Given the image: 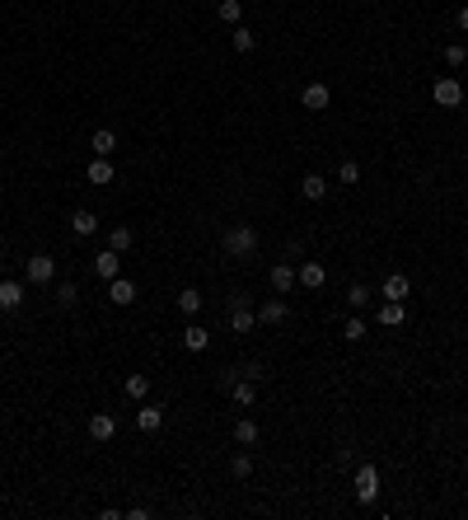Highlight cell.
Wrapping results in <instances>:
<instances>
[{"label": "cell", "instance_id": "cell-1", "mask_svg": "<svg viewBox=\"0 0 468 520\" xmlns=\"http://www.w3.org/2000/svg\"><path fill=\"white\" fill-rule=\"evenodd\" d=\"M225 249H230L234 258H249V253L258 249V230H253V225H230V230H225Z\"/></svg>", "mask_w": 468, "mask_h": 520}, {"label": "cell", "instance_id": "cell-2", "mask_svg": "<svg viewBox=\"0 0 468 520\" xmlns=\"http://www.w3.org/2000/svg\"><path fill=\"white\" fill-rule=\"evenodd\" d=\"M431 99H436L440 108H459V103H464V85H459L454 75H440L436 89H431Z\"/></svg>", "mask_w": 468, "mask_h": 520}, {"label": "cell", "instance_id": "cell-3", "mask_svg": "<svg viewBox=\"0 0 468 520\" xmlns=\"http://www.w3.org/2000/svg\"><path fill=\"white\" fill-rule=\"evenodd\" d=\"M57 277V263L47 258V253H33L29 263H24V282H33V286H47Z\"/></svg>", "mask_w": 468, "mask_h": 520}, {"label": "cell", "instance_id": "cell-4", "mask_svg": "<svg viewBox=\"0 0 468 520\" xmlns=\"http://www.w3.org/2000/svg\"><path fill=\"white\" fill-rule=\"evenodd\" d=\"M374 497H379V469H374V464H360L356 469V502L370 506Z\"/></svg>", "mask_w": 468, "mask_h": 520}, {"label": "cell", "instance_id": "cell-5", "mask_svg": "<svg viewBox=\"0 0 468 520\" xmlns=\"http://www.w3.org/2000/svg\"><path fill=\"white\" fill-rule=\"evenodd\" d=\"M300 103H305V108H309V113H323L328 103H332V89L314 80V85H305V89H300Z\"/></svg>", "mask_w": 468, "mask_h": 520}, {"label": "cell", "instance_id": "cell-6", "mask_svg": "<svg viewBox=\"0 0 468 520\" xmlns=\"http://www.w3.org/2000/svg\"><path fill=\"white\" fill-rule=\"evenodd\" d=\"M253 319H258V315L249 310V296H234V305H230V328H234V333H249Z\"/></svg>", "mask_w": 468, "mask_h": 520}, {"label": "cell", "instance_id": "cell-7", "mask_svg": "<svg viewBox=\"0 0 468 520\" xmlns=\"http://www.w3.org/2000/svg\"><path fill=\"white\" fill-rule=\"evenodd\" d=\"M94 272H98L103 282H112V277H122V253H117V249H103L98 258H94Z\"/></svg>", "mask_w": 468, "mask_h": 520}, {"label": "cell", "instance_id": "cell-8", "mask_svg": "<svg viewBox=\"0 0 468 520\" xmlns=\"http://www.w3.org/2000/svg\"><path fill=\"white\" fill-rule=\"evenodd\" d=\"M19 305H24V282H10V277H0V310H5V315H15Z\"/></svg>", "mask_w": 468, "mask_h": 520}, {"label": "cell", "instance_id": "cell-9", "mask_svg": "<svg viewBox=\"0 0 468 520\" xmlns=\"http://www.w3.org/2000/svg\"><path fill=\"white\" fill-rule=\"evenodd\" d=\"M295 282L305 286V291H319V286L328 282V268H323V263H305V268L295 272Z\"/></svg>", "mask_w": 468, "mask_h": 520}, {"label": "cell", "instance_id": "cell-10", "mask_svg": "<svg viewBox=\"0 0 468 520\" xmlns=\"http://www.w3.org/2000/svg\"><path fill=\"white\" fill-rule=\"evenodd\" d=\"M112 431H117V417H112V412H94V417H89V436H94V441H112Z\"/></svg>", "mask_w": 468, "mask_h": 520}, {"label": "cell", "instance_id": "cell-11", "mask_svg": "<svg viewBox=\"0 0 468 520\" xmlns=\"http://www.w3.org/2000/svg\"><path fill=\"white\" fill-rule=\"evenodd\" d=\"M272 291H277V296H291V291H295V268L272 263Z\"/></svg>", "mask_w": 468, "mask_h": 520}, {"label": "cell", "instance_id": "cell-12", "mask_svg": "<svg viewBox=\"0 0 468 520\" xmlns=\"http://www.w3.org/2000/svg\"><path fill=\"white\" fill-rule=\"evenodd\" d=\"M85 178H89V183H98V188H103V183H112V164H108V155H94L89 164H85Z\"/></svg>", "mask_w": 468, "mask_h": 520}, {"label": "cell", "instance_id": "cell-13", "mask_svg": "<svg viewBox=\"0 0 468 520\" xmlns=\"http://www.w3.org/2000/svg\"><path fill=\"white\" fill-rule=\"evenodd\" d=\"M108 300H112V305H131V300H136V282L112 277V282H108Z\"/></svg>", "mask_w": 468, "mask_h": 520}, {"label": "cell", "instance_id": "cell-14", "mask_svg": "<svg viewBox=\"0 0 468 520\" xmlns=\"http://www.w3.org/2000/svg\"><path fill=\"white\" fill-rule=\"evenodd\" d=\"M403 300H384V305H379V328H398V324H403Z\"/></svg>", "mask_w": 468, "mask_h": 520}, {"label": "cell", "instance_id": "cell-15", "mask_svg": "<svg viewBox=\"0 0 468 520\" xmlns=\"http://www.w3.org/2000/svg\"><path fill=\"white\" fill-rule=\"evenodd\" d=\"M136 426L140 431H159V426H164V408H159V403H145V408L136 412Z\"/></svg>", "mask_w": 468, "mask_h": 520}, {"label": "cell", "instance_id": "cell-16", "mask_svg": "<svg viewBox=\"0 0 468 520\" xmlns=\"http://www.w3.org/2000/svg\"><path fill=\"white\" fill-rule=\"evenodd\" d=\"M230 394H234V403H239V408H249L253 398H258V380H249V375H244V380H234V384H230Z\"/></svg>", "mask_w": 468, "mask_h": 520}, {"label": "cell", "instance_id": "cell-17", "mask_svg": "<svg viewBox=\"0 0 468 520\" xmlns=\"http://www.w3.org/2000/svg\"><path fill=\"white\" fill-rule=\"evenodd\" d=\"M286 315H291V305H286V300H267L263 310H258V319H263V324H286Z\"/></svg>", "mask_w": 468, "mask_h": 520}, {"label": "cell", "instance_id": "cell-18", "mask_svg": "<svg viewBox=\"0 0 468 520\" xmlns=\"http://www.w3.org/2000/svg\"><path fill=\"white\" fill-rule=\"evenodd\" d=\"M183 347H187V352H206V347H211V333L197 328V324H187V328H183Z\"/></svg>", "mask_w": 468, "mask_h": 520}, {"label": "cell", "instance_id": "cell-19", "mask_svg": "<svg viewBox=\"0 0 468 520\" xmlns=\"http://www.w3.org/2000/svg\"><path fill=\"white\" fill-rule=\"evenodd\" d=\"M407 291H412V282H407L403 272H393V277H384V300H407Z\"/></svg>", "mask_w": 468, "mask_h": 520}, {"label": "cell", "instance_id": "cell-20", "mask_svg": "<svg viewBox=\"0 0 468 520\" xmlns=\"http://www.w3.org/2000/svg\"><path fill=\"white\" fill-rule=\"evenodd\" d=\"M300 192H305L309 202H323V197H328V178H319V173H305V183H300Z\"/></svg>", "mask_w": 468, "mask_h": 520}, {"label": "cell", "instance_id": "cell-21", "mask_svg": "<svg viewBox=\"0 0 468 520\" xmlns=\"http://www.w3.org/2000/svg\"><path fill=\"white\" fill-rule=\"evenodd\" d=\"M234 445H258V422H253V417H239V422H234Z\"/></svg>", "mask_w": 468, "mask_h": 520}, {"label": "cell", "instance_id": "cell-22", "mask_svg": "<svg viewBox=\"0 0 468 520\" xmlns=\"http://www.w3.org/2000/svg\"><path fill=\"white\" fill-rule=\"evenodd\" d=\"M71 230H75L80 239H89L94 230H98V216H94V211H75V216H71Z\"/></svg>", "mask_w": 468, "mask_h": 520}, {"label": "cell", "instance_id": "cell-23", "mask_svg": "<svg viewBox=\"0 0 468 520\" xmlns=\"http://www.w3.org/2000/svg\"><path fill=\"white\" fill-rule=\"evenodd\" d=\"M178 310H183V315L192 319L197 310H202V291H197V286H187V291H178Z\"/></svg>", "mask_w": 468, "mask_h": 520}, {"label": "cell", "instance_id": "cell-24", "mask_svg": "<svg viewBox=\"0 0 468 520\" xmlns=\"http://www.w3.org/2000/svg\"><path fill=\"white\" fill-rule=\"evenodd\" d=\"M94 155H112V150H117V136H112L108 127H103V131H94Z\"/></svg>", "mask_w": 468, "mask_h": 520}, {"label": "cell", "instance_id": "cell-25", "mask_svg": "<svg viewBox=\"0 0 468 520\" xmlns=\"http://www.w3.org/2000/svg\"><path fill=\"white\" fill-rule=\"evenodd\" d=\"M216 15L225 19V24H234V29H239V19H244V5H239V0H220Z\"/></svg>", "mask_w": 468, "mask_h": 520}, {"label": "cell", "instance_id": "cell-26", "mask_svg": "<svg viewBox=\"0 0 468 520\" xmlns=\"http://www.w3.org/2000/svg\"><path fill=\"white\" fill-rule=\"evenodd\" d=\"M337 178H342L346 188H356V183H360V164H356V159H342V164H337Z\"/></svg>", "mask_w": 468, "mask_h": 520}, {"label": "cell", "instance_id": "cell-27", "mask_svg": "<svg viewBox=\"0 0 468 520\" xmlns=\"http://www.w3.org/2000/svg\"><path fill=\"white\" fill-rule=\"evenodd\" d=\"M108 249H117V253H126V249H131V230H126V225H117V230L108 235Z\"/></svg>", "mask_w": 468, "mask_h": 520}, {"label": "cell", "instance_id": "cell-28", "mask_svg": "<svg viewBox=\"0 0 468 520\" xmlns=\"http://www.w3.org/2000/svg\"><path fill=\"white\" fill-rule=\"evenodd\" d=\"M346 305H351V310H365V305H370V286H351V291H346Z\"/></svg>", "mask_w": 468, "mask_h": 520}, {"label": "cell", "instance_id": "cell-29", "mask_svg": "<svg viewBox=\"0 0 468 520\" xmlns=\"http://www.w3.org/2000/svg\"><path fill=\"white\" fill-rule=\"evenodd\" d=\"M258 48V33H249V29H234V52H253Z\"/></svg>", "mask_w": 468, "mask_h": 520}, {"label": "cell", "instance_id": "cell-30", "mask_svg": "<svg viewBox=\"0 0 468 520\" xmlns=\"http://www.w3.org/2000/svg\"><path fill=\"white\" fill-rule=\"evenodd\" d=\"M126 394L145 398V394H150V380H145V375H126Z\"/></svg>", "mask_w": 468, "mask_h": 520}, {"label": "cell", "instance_id": "cell-31", "mask_svg": "<svg viewBox=\"0 0 468 520\" xmlns=\"http://www.w3.org/2000/svg\"><path fill=\"white\" fill-rule=\"evenodd\" d=\"M230 473H234V478H249V473H253V459H249V455H234V459H230Z\"/></svg>", "mask_w": 468, "mask_h": 520}, {"label": "cell", "instance_id": "cell-32", "mask_svg": "<svg viewBox=\"0 0 468 520\" xmlns=\"http://www.w3.org/2000/svg\"><path fill=\"white\" fill-rule=\"evenodd\" d=\"M57 300H61V305H75V300H80L75 282H61V286H57Z\"/></svg>", "mask_w": 468, "mask_h": 520}, {"label": "cell", "instance_id": "cell-33", "mask_svg": "<svg viewBox=\"0 0 468 520\" xmlns=\"http://www.w3.org/2000/svg\"><path fill=\"white\" fill-rule=\"evenodd\" d=\"M464 57H468V52H464V43H454V48H445V62H450V66H464Z\"/></svg>", "mask_w": 468, "mask_h": 520}, {"label": "cell", "instance_id": "cell-34", "mask_svg": "<svg viewBox=\"0 0 468 520\" xmlns=\"http://www.w3.org/2000/svg\"><path fill=\"white\" fill-rule=\"evenodd\" d=\"M356 338H365V324H360V319H346V342H356Z\"/></svg>", "mask_w": 468, "mask_h": 520}, {"label": "cell", "instance_id": "cell-35", "mask_svg": "<svg viewBox=\"0 0 468 520\" xmlns=\"http://www.w3.org/2000/svg\"><path fill=\"white\" fill-rule=\"evenodd\" d=\"M454 19H459V33H468V5H459V15H454Z\"/></svg>", "mask_w": 468, "mask_h": 520}]
</instances>
